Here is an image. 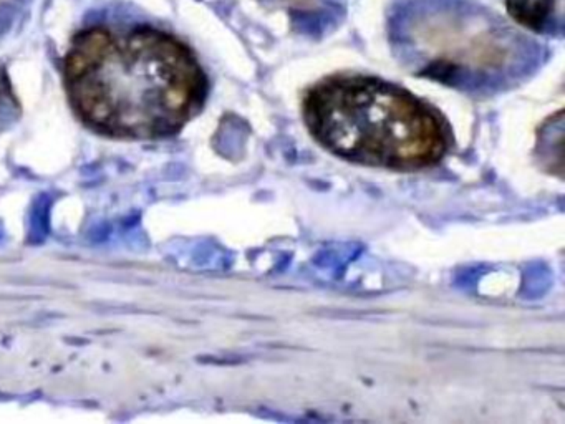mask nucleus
<instances>
[{"mask_svg":"<svg viewBox=\"0 0 565 424\" xmlns=\"http://www.w3.org/2000/svg\"><path fill=\"white\" fill-rule=\"evenodd\" d=\"M63 80L78 118L101 135L123 140L175 135L207 96V76L186 43L118 15L73 35Z\"/></svg>","mask_w":565,"mask_h":424,"instance_id":"nucleus-1","label":"nucleus"},{"mask_svg":"<svg viewBox=\"0 0 565 424\" xmlns=\"http://www.w3.org/2000/svg\"><path fill=\"white\" fill-rule=\"evenodd\" d=\"M309 131L343 160L388 170H423L450 146L446 120L400 86L361 75L330 76L304 96Z\"/></svg>","mask_w":565,"mask_h":424,"instance_id":"nucleus-2","label":"nucleus"},{"mask_svg":"<svg viewBox=\"0 0 565 424\" xmlns=\"http://www.w3.org/2000/svg\"><path fill=\"white\" fill-rule=\"evenodd\" d=\"M396 53L418 75L462 90H499L536 68L541 47L480 0H396Z\"/></svg>","mask_w":565,"mask_h":424,"instance_id":"nucleus-3","label":"nucleus"},{"mask_svg":"<svg viewBox=\"0 0 565 424\" xmlns=\"http://www.w3.org/2000/svg\"><path fill=\"white\" fill-rule=\"evenodd\" d=\"M261 7L282 12L300 32L327 33L340 24L345 14L343 0H252Z\"/></svg>","mask_w":565,"mask_h":424,"instance_id":"nucleus-4","label":"nucleus"},{"mask_svg":"<svg viewBox=\"0 0 565 424\" xmlns=\"http://www.w3.org/2000/svg\"><path fill=\"white\" fill-rule=\"evenodd\" d=\"M565 0H504L514 22L534 33L561 37Z\"/></svg>","mask_w":565,"mask_h":424,"instance_id":"nucleus-5","label":"nucleus"},{"mask_svg":"<svg viewBox=\"0 0 565 424\" xmlns=\"http://www.w3.org/2000/svg\"><path fill=\"white\" fill-rule=\"evenodd\" d=\"M33 0H0V37L9 33L30 12Z\"/></svg>","mask_w":565,"mask_h":424,"instance_id":"nucleus-6","label":"nucleus"}]
</instances>
